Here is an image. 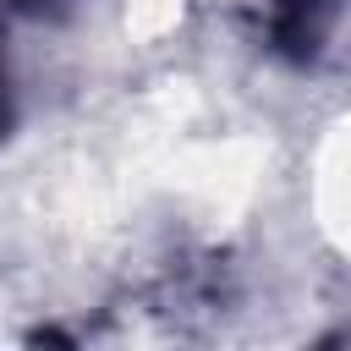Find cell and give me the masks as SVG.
Segmentation results:
<instances>
[{
	"mask_svg": "<svg viewBox=\"0 0 351 351\" xmlns=\"http://www.w3.org/2000/svg\"><path fill=\"white\" fill-rule=\"evenodd\" d=\"M329 16H335V0H274V38L291 55H313L324 44Z\"/></svg>",
	"mask_w": 351,
	"mask_h": 351,
	"instance_id": "6da1fadb",
	"label": "cell"
}]
</instances>
